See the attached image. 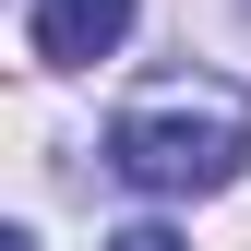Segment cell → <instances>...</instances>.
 I'll return each instance as SVG.
<instances>
[{
  "mask_svg": "<svg viewBox=\"0 0 251 251\" xmlns=\"http://www.w3.org/2000/svg\"><path fill=\"white\" fill-rule=\"evenodd\" d=\"M96 251H192L179 227H120V239H96Z\"/></svg>",
  "mask_w": 251,
  "mask_h": 251,
  "instance_id": "3957f363",
  "label": "cell"
},
{
  "mask_svg": "<svg viewBox=\"0 0 251 251\" xmlns=\"http://www.w3.org/2000/svg\"><path fill=\"white\" fill-rule=\"evenodd\" d=\"M132 36V0H36L24 12V48L48 60V72H84V60H108Z\"/></svg>",
  "mask_w": 251,
  "mask_h": 251,
  "instance_id": "7a4b0ae2",
  "label": "cell"
},
{
  "mask_svg": "<svg viewBox=\"0 0 251 251\" xmlns=\"http://www.w3.org/2000/svg\"><path fill=\"white\" fill-rule=\"evenodd\" d=\"M108 168L132 192H227L251 168V96L227 72H155L108 120Z\"/></svg>",
  "mask_w": 251,
  "mask_h": 251,
  "instance_id": "6da1fadb",
  "label": "cell"
}]
</instances>
